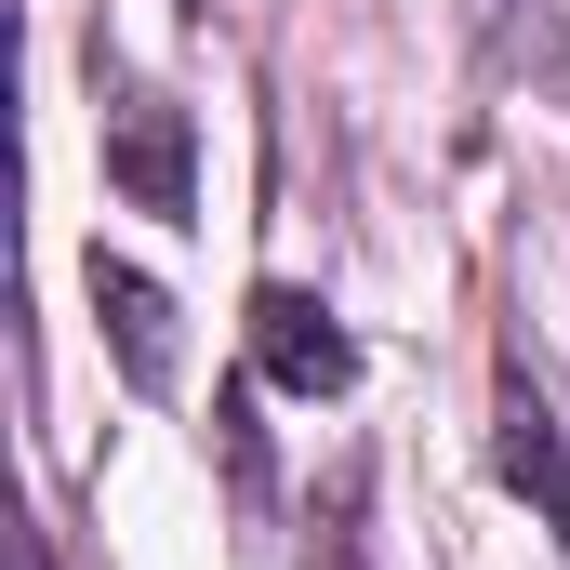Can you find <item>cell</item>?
<instances>
[{
  "label": "cell",
  "instance_id": "obj_4",
  "mask_svg": "<svg viewBox=\"0 0 570 570\" xmlns=\"http://www.w3.org/2000/svg\"><path fill=\"white\" fill-rule=\"evenodd\" d=\"M94 318H107V358H120V385L134 399H173V292L120 266V253H94Z\"/></svg>",
  "mask_w": 570,
  "mask_h": 570
},
{
  "label": "cell",
  "instance_id": "obj_6",
  "mask_svg": "<svg viewBox=\"0 0 570 570\" xmlns=\"http://www.w3.org/2000/svg\"><path fill=\"white\" fill-rule=\"evenodd\" d=\"M27 570H53V544H40V531H27Z\"/></svg>",
  "mask_w": 570,
  "mask_h": 570
},
{
  "label": "cell",
  "instance_id": "obj_2",
  "mask_svg": "<svg viewBox=\"0 0 570 570\" xmlns=\"http://www.w3.org/2000/svg\"><path fill=\"white\" fill-rule=\"evenodd\" d=\"M107 186L159 226H199V134L173 94H107Z\"/></svg>",
  "mask_w": 570,
  "mask_h": 570
},
{
  "label": "cell",
  "instance_id": "obj_5",
  "mask_svg": "<svg viewBox=\"0 0 570 570\" xmlns=\"http://www.w3.org/2000/svg\"><path fill=\"white\" fill-rule=\"evenodd\" d=\"M213 438H226V478H239V518H266V425H253V385L213 399Z\"/></svg>",
  "mask_w": 570,
  "mask_h": 570
},
{
  "label": "cell",
  "instance_id": "obj_3",
  "mask_svg": "<svg viewBox=\"0 0 570 570\" xmlns=\"http://www.w3.org/2000/svg\"><path fill=\"white\" fill-rule=\"evenodd\" d=\"M253 385H279V399H345L358 385V332L318 305V292H292V279H266L253 292Z\"/></svg>",
  "mask_w": 570,
  "mask_h": 570
},
{
  "label": "cell",
  "instance_id": "obj_1",
  "mask_svg": "<svg viewBox=\"0 0 570 570\" xmlns=\"http://www.w3.org/2000/svg\"><path fill=\"white\" fill-rule=\"evenodd\" d=\"M491 478H504V491L570 544V425H558V399L531 385L518 345H504V372H491Z\"/></svg>",
  "mask_w": 570,
  "mask_h": 570
}]
</instances>
